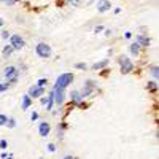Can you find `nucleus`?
<instances>
[{"instance_id": "nucleus-39", "label": "nucleus", "mask_w": 159, "mask_h": 159, "mask_svg": "<svg viewBox=\"0 0 159 159\" xmlns=\"http://www.w3.org/2000/svg\"><path fill=\"white\" fill-rule=\"evenodd\" d=\"M0 2H5V0H0Z\"/></svg>"}, {"instance_id": "nucleus-30", "label": "nucleus", "mask_w": 159, "mask_h": 159, "mask_svg": "<svg viewBox=\"0 0 159 159\" xmlns=\"http://www.w3.org/2000/svg\"><path fill=\"white\" fill-rule=\"evenodd\" d=\"M94 32H96V34H100V32H103V27H102V25H96Z\"/></svg>"}, {"instance_id": "nucleus-38", "label": "nucleus", "mask_w": 159, "mask_h": 159, "mask_svg": "<svg viewBox=\"0 0 159 159\" xmlns=\"http://www.w3.org/2000/svg\"><path fill=\"white\" fill-rule=\"evenodd\" d=\"M3 24H5V21H3L2 18H0V29H2V27H3Z\"/></svg>"}, {"instance_id": "nucleus-18", "label": "nucleus", "mask_w": 159, "mask_h": 159, "mask_svg": "<svg viewBox=\"0 0 159 159\" xmlns=\"http://www.w3.org/2000/svg\"><path fill=\"white\" fill-rule=\"evenodd\" d=\"M150 73H151V76H153L154 80H157V76H159V69H157V65H150Z\"/></svg>"}, {"instance_id": "nucleus-4", "label": "nucleus", "mask_w": 159, "mask_h": 159, "mask_svg": "<svg viewBox=\"0 0 159 159\" xmlns=\"http://www.w3.org/2000/svg\"><path fill=\"white\" fill-rule=\"evenodd\" d=\"M3 76L8 80H13V78H19V69L16 65H7L5 70H3Z\"/></svg>"}, {"instance_id": "nucleus-11", "label": "nucleus", "mask_w": 159, "mask_h": 159, "mask_svg": "<svg viewBox=\"0 0 159 159\" xmlns=\"http://www.w3.org/2000/svg\"><path fill=\"white\" fill-rule=\"evenodd\" d=\"M70 99H72V103L73 105H81L83 103V97H81V92L80 91H72L70 92Z\"/></svg>"}, {"instance_id": "nucleus-16", "label": "nucleus", "mask_w": 159, "mask_h": 159, "mask_svg": "<svg viewBox=\"0 0 159 159\" xmlns=\"http://www.w3.org/2000/svg\"><path fill=\"white\" fill-rule=\"evenodd\" d=\"M108 59H103V61H100V62H96V64H92V69L94 70H102V69H105L108 65Z\"/></svg>"}, {"instance_id": "nucleus-35", "label": "nucleus", "mask_w": 159, "mask_h": 159, "mask_svg": "<svg viewBox=\"0 0 159 159\" xmlns=\"http://www.w3.org/2000/svg\"><path fill=\"white\" fill-rule=\"evenodd\" d=\"M124 38H126V40H130V38H132V34H130V32H126V34H124Z\"/></svg>"}, {"instance_id": "nucleus-23", "label": "nucleus", "mask_w": 159, "mask_h": 159, "mask_svg": "<svg viewBox=\"0 0 159 159\" xmlns=\"http://www.w3.org/2000/svg\"><path fill=\"white\" fill-rule=\"evenodd\" d=\"M75 69H78V70H86L88 65H86L84 62H78V64H75Z\"/></svg>"}, {"instance_id": "nucleus-2", "label": "nucleus", "mask_w": 159, "mask_h": 159, "mask_svg": "<svg viewBox=\"0 0 159 159\" xmlns=\"http://www.w3.org/2000/svg\"><path fill=\"white\" fill-rule=\"evenodd\" d=\"M35 52H37V56H38V57H42V59H48V57H51V54H52L51 46H49L48 43H43V42L37 43V46H35Z\"/></svg>"}, {"instance_id": "nucleus-17", "label": "nucleus", "mask_w": 159, "mask_h": 159, "mask_svg": "<svg viewBox=\"0 0 159 159\" xmlns=\"http://www.w3.org/2000/svg\"><path fill=\"white\" fill-rule=\"evenodd\" d=\"M13 51H15V48H13L11 45H5L3 49H2V56H3V57H10V56L13 54Z\"/></svg>"}, {"instance_id": "nucleus-7", "label": "nucleus", "mask_w": 159, "mask_h": 159, "mask_svg": "<svg viewBox=\"0 0 159 159\" xmlns=\"http://www.w3.org/2000/svg\"><path fill=\"white\" fill-rule=\"evenodd\" d=\"M27 94L32 97V99H38V97H42L45 94V88L43 86H38V84H34L29 88V92Z\"/></svg>"}, {"instance_id": "nucleus-26", "label": "nucleus", "mask_w": 159, "mask_h": 159, "mask_svg": "<svg viewBox=\"0 0 159 159\" xmlns=\"http://www.w3.org/2000/svg\"><path fill=\"white\" fill-rule=\"evenodd\" d=\"M8 88H10V84H8V83H0V92L8 91Z\"/></svg>"}, {"instance_id": "nucleus-36", "label": "nucleus", "mask_w": 159, "mask_h": 159, "mask_svg": "<svg viewBox=\"0 0 159 159\" xmlns=\"http://www.w3.org/2000/svg\"><path fill=\"white\" fill-rule=\"evenodd\" d=\"M40 102H42V105H46V102H48V97H43V96H42V100H40Z\"/></svg>"}, {"instance_id": "nucleus-5", "label": "nucleus", "mask_w": 159, "mask_h": 159, "mask_svg": "<svg viewBox=\"0 0 159 159\" xmlns=\"http://www.w3.org/2000/svg\"><path fill=\"white\" fill-rule=\"evenodd\" d=\"M52 92H54V103H57L59 107H62L65 102V91L64 88H52Z\"/></svg>"}, {"instance_id": "nucleus-33", "label": "nucleus", "mask_w": 159, "mask_h": 159, "mask_svg": "<svg viewBox=\"0 0 159 159\" xmlns=\"http://www.w3.org/2000/svg\"><path fill=\"white\" fill-rule=\"evenodd\" d=\"M19 0H5V3L7 5H15V3H18Z\"/></svg>"}, {"instance_id": "nucleus-10", "label": "nucleus", "mask_w": 159, "mask_h": 159, "mask_svg": "<svg viewBox=\"0 0 159 159\" xmlns=\"http://www.w3.org/2000/svg\"><path fill=\"white\" fill-rule=\"evenodd\" d=\"M135 42H137L142 48H147V46H150V43H151V38H150L148 35H137V37H135Z\"/></svg>"}, {"instance_id": "nucleus-21", "label": "nucleus", "mask_w": 159, "mask_h": 159, "mask_svg": "<svg viewBox=\"0 0 159 159\" xmlns=\"http://www.w3.org/2000/svg\"><path fill=\"white\" fill-rule=\"evenodd\" d=\"M5 126L10 127V129H15V127H16V119H15V118H8V121H7Z\"/></svg>"}, {"instance_id": "nucleus-8", "label": "nucleus", "mask_w": 159, "mask_h": 159, "mask_svg": "<svg viewBox=\"0 0 159 159\" xmlns=\"http://www.w3.org/2000/svg\"><path fill=\"white\" fill-rule=\"evenodd\" d=\"M96 8H97L99 13H107L108 10H111V2L110 0H97Z\"/></svg>"}, {"instance_id": "nucleus-25", "label": "nucleus", "mask_w": 159, "mask_h": 159, "mask_svg": "<svg viewBox=\"0 0 159 159\" xmlns=\"http://www.w3.org/2000/svg\"><path fill=\"white\" fill-rule=\"evenodd\" d=\"M8 121V116L7 115H0V126H5Z\"/></svg>"}, {"instance_id": "nucleus-27", "label": "nucleus", "mask_w": 159, "mask_h": 159, "mask_svg": "<svg viewBox=\"0 0 159 159\" xmlns=\"http://www.w3.org/2000/svg\"><path fill=\"white\" fill-rule=\"evenodd\" d=\"M46 148H48L49 153H54V151H56V145H54V143H48V147H46Z\"/></svg>"}, {"instance_id": "nucleus-28", "label": "nucleus", "mask_w": 159, "mask_h": 159, "mask_svg": "<svg viewBox=\"0 0 159 159\" xmlns=\"http://www.w3.org/2000/svg\"><path fill=\"white\" fill-rule=\"evenodd\" d=\"M46 83H48V80H46V78H42V80H38V81H37V84H38V86H43V88H45V84H46Z\"/></svg>"}, {"instance_id": "nucleus-6", "label": "nucleus", "mask_w": 159, "mask_h": 159, "mask_svg": "<svg viewBox=\"0 0 159 159\" xmlns=\"http://www.w3.org/2000/svg\"><path fill=\"white\" fill-rule=\"evenodd\" d=\"M8 40H10V45L15 49H22L25 46V42H24V38L21 35H11Z\"/></svg>"}, {"instance_id": "nucleus-32", "label": "nucleus", "mask_w": 159, "mask_h": 159, "mask_svg": "<svg viewBox=\"0 0 159 159\" xmlns=\"http://www.w3.org/2000/svg\"><path fill=\"white\" fill-rule=\"evenodd\" d=\"M30 119H32V121H37V119H38V113H37V111H34V113L30 115Z\"/></svg>"}, {"instance_id": "nucleus-22", "label": "nucleus", "mask_w": 159, "mask_h": 159, "mask_svg": "<svg viewBox=\"0 0 159 159\" xmlns=\"http://www.w3.org/2000/svg\"><path fill=\"white\" fill-rule=\"evenodd\" d=\"M84 0H67V3L72 5V7H81Z\"/></svg>"}, {"instance_id": "nucleus-29", "label": "nucleus", "mask_w": 159, "mask_h": 159, "mask_svg": "<svg viewBox=\"0 0 159 159\" xmlns=\"http://www.w3.org/2000/svg\"><path fill=\"white\" fill-rule=\"evenodd\" d=\"M7 147H8L7 140H0V150H7Z\"/></svg>"}, {"instance_id": "nucleus-3", "label": "nucleus", "mask_w": 159, "mask_h": 159, "mask_svg": "<svg viewBox=\"0 0 159 159\" xmlns=\"http://www.w3.org/2000/svg\"><path fill=\"white\" fill-rule=\"evenodd\" d=\"M118 64H119V69H121V73H124V75H127L134 70V64H132V61L127 56H119Z\"/></svg>"}, {"instance_id": "nucleus-12", "label": "nucleus", "mask_w": 159, "mask_h": 159, "mask_svg": "<svg viewBox=\"0 0 159 159\" xmlns=\"http://www.w3.org/2000/svg\"><path fill=\"white\" fill-rule=\"evenodd\" d=\"M30 105H32V97H30L29 94L22 96V100H21V108H22V110H29V108H30Z\"/></svg>"}, {"instance_id": "nucleus-1", "label": "nucleus", "mask_w": 159, "mask_h": 159, "mask_svg": "<svg viewBox=\"0 0 159 159\" xmlns=\"http://www.w3.org/2000/svg\"><path fill=\"white\" fill-rule=\"evenodd\" d=\"M73 80H75V76H73V73H61L59 76H57V80H56V84H54V88H67V86H70L72 83H73Z\"/></svg>"}, {"instance_id": "nucleus-34", "label": "nucleus", "mask_w": 159, "mask_h": 159, "mask_svg": "<svg viewBox=\"0 0 159 159\" xmlns=\"http://www.w3.org/2000/svg\"><path fill=\"white\" fill-rule=\"evenodd\" d=\"M103 34H105V37H111V30H110V29H105Z\"/></svg>"}, {"instance_id": "nucleus-13", "label": "nucleus", "mask_w": 159, "mask_h": 159, "mask_svg": "<svg viewBox=\"0 0 159 159\" xmlns=\"http://www.w3.org/2000/svg\"><path fill=\"white\" fill-rule=\"evenodd\" d=\"M94 91H96V88H89V86H83V89L81 91H80V92H81V97L83 99H89L92 94H94Z\"/></svg>"}, {"instance_id": "nucleus-24", "label": "nucleus", "mask_w": 159, "mask_h": 159, "mask_svg": "<svg viewBox=\"0 0 159 159\" xmlns=\"http://www.w3.org/2000/svg\"><path fill=\"white\" fill-rule=\"evenodd\" d=\"M84 84H86V86H89V88H96V86H97L96 80H86V81H84Z\"/></svg>"}, {"instance_id": "nucleus-20", "label": "nucleus", "mask_w": 159, "mask_h": 159, "mask_svg": "<svg viewBox=\"0 0 159 159\" xmlns=\"http://www.w3.org/2000/svg\"><path fill=\"white\" fill-rule=\"evenodd\" d=\"M147 88H148V91H151V92H156V91H157V83H156V81H148Z\"/></svg>"}, {"instance_id": "nucleus-14", "label": "nucleus", "mask_w": 159, "mask_h": 159, "mask_svg": "<svg viewBox=\"0 0 159 159\" xmlns=\"http://www.w3.org/2000/svg\"><path fill=\"white\" fill-rule=\"evenodd\" d=\"M140 49H142V46H140L137 42L130 43V46H129V52H130L132 56H139V54H140Z\"/></svg>"}, {"instance_id": "nucleus-15", "label": "nucleus", "mask_w": 159, "mask_h": 159, "mask_svg": "<svg viewBox=\"0 0 159 159\" xmlns=\"http://www.w3.org/2000/svg\"><path fill=\"white\" fill-rule=\"evenodd\" d=\"M52 105H54V92H52V89H51L49 94H48V102H46V105H45L48 111L52 110Z\"/></svg>"}, {"instance_id": "nucleus-31", "label": "nucleus", "mask_w": 159, "mask_h": 159, "mask_svg": "<svg viewBox=\"0 0 159 159\" xmlns=\"http://www.w3.org/2000/svg\"><path fill=\"white\" fill-rule=\"evenodd\" d=\"M2 38H3V40H8V38H10V32L3 30V32H2Z\"/></svg>"}, {"instance_id": "nucleus-9", "label": "nucleus", "mask_w": 159, "mask_h": 159, "mask_svg": "<svg viewBox=\"0 0 159 159\" xmlns=\"http://www.w3.org/2000/svg\"><path fill=\"white\" fill-rule=\"evenodd\" d=\"M51 132V126L46 123V121H42L38 124V134L42 137H48V134Z\"/></svg>"}, {"instance_id": "nucleus-37", "label": "nucleus", "mask_w": 159, "mask_h": 159, "mask_svg": "<svg viewBox=\"0 0 159 159\" xmlns=\"http://www.w3.org/2000/svg\"><path fill=\"white\" fill-rule=\"evenodd\" d=\"M121 13V8H115V15H119Z\"/></svg>"}, {"instance_id": "nucleus-19", "label": "nucleus", "mask_w": 159, "mask_h": 159, "mask_svg": "<svg viewBox=\"0 0 159 159\" xmlns=\"http://www.w3.org/2000/svg\"><path fill=\"white\" fill-rule=\"evenodd\" d=\"M65 127H67V124H65V123H61V124L57 126V137H59V139L64 137V130H65Z\"/></svg>"}]
</instances>
